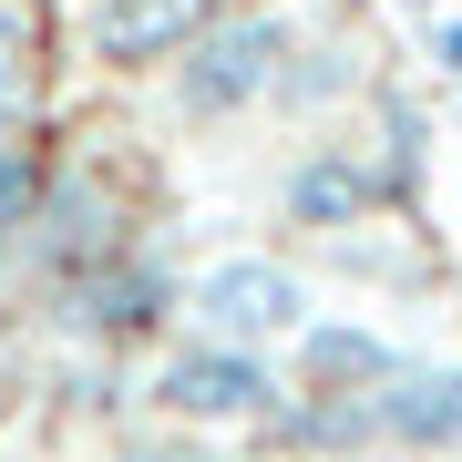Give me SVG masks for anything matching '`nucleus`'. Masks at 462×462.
Returning a JSON list of instances; mask_svg holds the SVG:
<instances>
[{"label":"nucleus","instance_id":"f257e3e1","mask_svg":"<svg viewBox=\"0 0 462 462\" xmlns=\"http://www.w3.org/2000/svg\"><path fill=\"white\" fill-rule=\"evenodd\" d=\"M288 51H298V11H216L165 62V93L185 124H247V114H267Z\"/></svg>","mask_w":462,"mask_h":462},{"label":"nucleus","instance_id":"f03ea898","mask_svg":"<svg viewBox=\"0 0 462 462\" xmlns=\"http://www.w3.org/2000/svg\"><path fill=\"white\" fill-rule=\"evenodd\" d=\"M278 206H288V226H309V236H349V226H370L380 206H401V175H391L380 144H360V134H319L288 165Z\"/></svg>","mask_w":462,"mask_h":462},{"label":"nucleus","instance_id":"7ed1b4c3","mask_svg":"<svg viewBox=\"0 0 462 462\" xmlns=\"http://www.w3.org/2000/svg\"><path fill=\"white\" fill-rule=\"evenodd\" d=\"M185 309H196L206 339H236V349H278L298 339V319H309V278L278 257H216L196 288H185Z\"/></svg>","mask_w":462,"mask_h":462},{"label":"nucleus","instance_id":"20e7f679","mask_svg":"<svg viewBox=\"0 0 462 462\" xmlns=\"http://www.w3.org/2000/svg\"><path fill=\"white\" fill-rule=\"evenodd\" d=\"M154 401L175 421H267L278 411V370L267 349H236V339H185L165 370H154Z\"/></svg>","mask_w":462,"mask_h":462},{"label":"nucleus","instance_id":"39448f33","mask_svg":"<svg viewBox=\"0 0 462 462\" xmlns=\"http://www.w3.org/2000/svg\"><path fill=\"white\" fill-rule=\"evenodd\" d=\"M11 247H32L42 267H93V257H114V247H134L124 236V206H114V185H103L93 165H72V175H42V206H32V226L11 236Z\"/></svg>","mask_w":462,"mask_h":462},{"label":"nucleus","instance_id":"423d86ee","mask_svg":"<svg viewBox=\"0 0 462 462\" xmlns=\"http://www.w3.org/2000/svg\"><path fill=\"white\" fill-rule=\"evenodd\" d=\"M216 11H226V0H93V11H83V42H93L103 72H165Z\"/></svg>","mask_w":462,"mask_h":462},{"label":"nucleus","instance_id":"0eeeda50","mask_svg":"<svg viewBox=\"0 0 462 462\" xmlns=\"http://www.w3.org/2000/svg\"><path fill=\"white\" fill-rule=\"evenodd\" d=\"M370 431L401 452H462V360H401L370 391Z\"/></svg>","mask_w":462,"mask_h":462},{"label":"nucleus","instance_id":"6e6552de","mask_svg":"<svg viewBox=\"0 0 462 462\" xmlns=\"http://www.w3.org/2000/svg\"><path fill=\"white\" fill-rule=\"evenodd\" d=\"M401 370V349L360 319H298V391L309 401H370Z\"/></svg>","mask_w":462,"mask_h":462},{"label":"nucleus","instance_id":"1a4fd4ad","mask_svg":"<svg viewBox=\"0 0 462 462\" xmlns=\"http://www.w3.org/2000/svg\"><path fill=\"white\" fill-rule=\"evenodd\" d=\"M42 154H32V134H0V247H11L21 226H32V206H42Z\"/></svg>","mask_w":462,"mask_h":462},{"label":"nucleus","instance_id":"9d476101","mask_svg":"<svg viewBox=\"0 0 462 462\" xmlns=\"http://www.w3.org/2000/svg\"><path fill=\"white\" fill-rule=\"evenodd\" d=\"M0 51H42V0H0Z\"/></svg>","mask_w":462,"mask_h":462},{"label":"nucleus","instance_id":"9b49d317","mask_svg":"<svg viewBox=\"0 0 462 462\" xmlns=\"http://www.w3.org/2000/svg\"><path fill=\"white\" fill-rule=\"evenodd\" d=\"M421 51H431V72H442V83H462V21H452V11L421 32Z\"/></svg>","mask_w":462,"mask_h":462},{"label":"nucleus","instance_id":"f8f14e48","mask_svg":"<svg viewBox=\"0 0 462 462\" xmlns=\"http://www.w3.org/2000/svg\"><path fill=\"white\" fill-rule=\"evenodd\" d=\"M134 462H216V452H196V442H144Z\"/></svg>","mask_w":462,"mask_h":462},{"label":"nucleus","instance_id":"ddd939ff","mask_svg":"<svg viewBox=\"0 0 462 462\" xmlns=\"http://www.w3.org/2000/svg\"><path fill=\"white\" fill-rule=\"evenodd\" d=\"M411 11H431V0H411Z\"/></svg>","mask_w":462,"mask_h":462}]
</instances>
